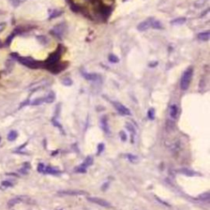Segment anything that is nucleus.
<instances>
[{"label": "nucleus", "instance_id": "ddd939ff", "mask_svg": "<svg viewBox=\"0 0 210 210\" xmlns=\"http://www.w3.org/2000/svg\"><path fill=\"white\" fill-rule=\"evenodd\" d=\"M82 75L84 78H85L86 80H97L98 76L96 74H91V73L87 72H82Z\"/></svg>", "mask_w": 210, "mask_h": 210}, {"label": "nucleus", "instance_id": "6ab92c4d", "mask_svg": "<svg viewBox=\"0 0 210 210\" xmlns=\"http://www.w3.org/2000/svg\"><path fill=\"white\" fill-rule=\"evenodd\" d=\"M148 118H150V120H154L155 118V110L154 108H150L149 112H148Z\"/></svg>", "mask_w": 210, "mask_h": 210}, {"label": "nucleus", "instance_id": "9b49d317", "mask_svg": "<svg viewBox=\"0 0 210 210\" xmlns=\"http://www.w3.org/2000/svg\"><path fill=\"white\" fill-rule=\"evenodd\" d=\"M21 201H23V199L21 197H20V196L13 198V199H12V200L8 201V207H13L14 205L18 204H19Z\"/></svg>", "mask_w": 210, "mask_h": 210}, {"label": "nucleus", "instance_id": "5701e85b", "mask_svg": "<svg viewBox=\"0 0 210 210\" xmlns=\"http://www.w3.org/2000/svg\"><path fill=\"white\" fill-rule=\"evenodd\" d=\"M104 150V145L103 144H99L98 145V154H100Z\"/></svg>", "mask_w": 210, "mask_h": 210}, {"label": "nucleus", "instance_id": "7ed1b4c3", "mask_svg": "<svg viewBox=\"0 0 210 210\" xmlns=\"http://www.w3.org/2000/svg\"><path fill=\"white\" fill-rule=\"evenodd\" d=\"M113 104L114 106V108H116V110L118 111V113H120L121 115L122 116H130V112L126 107H125L124 105L122 104L119 102H113Z\"/></svg>", "mask_w": 210, "mask_h": 210}, {"label": "nucleus", "instance_id": "39448f33", "mask_svg": "<svg viewBox=\"0 0 210 210\" xmlns=\"http://www.w3.org/2000/svg\"><path fill=\"white\" fill-rule=\"evenodd\" d=\"M93 158L87 157L85 158V160L82 163V164L79 167V168H76V173H85L86 172V168H89L90 166L93 164Z\"/></svg>", "mask_w": 210, "mask_h": 210}, {"label": "nucleus", "instance_id": "9d476101", "mask_svg": "<svg viewBox=\"0 0 210 210\" xmlns=\"http://www.w3.org/2000/svg\"><path fill=\"white\" fill-rule=\"evenodd\" d=\"M101 126H102L103 130H104V132L108 134L110 130H109V126H108V120H107V118H105V117L102 118V119H101Z\"/></svg>", "mask_w": 210, "mask_h": 210}, {"label": "nucleus", "instance_id": "0eeeda50", "mask_svg": "<svg viewBox=\"0 0 210 210\" xmlns=\"http://www.w3.org/2000/svg\"><path fill=\"white\" fill-rule=\"evenodd\" d=\"M153 18H150V19H147L145 21H142L140 22L139 25H137V30H140V31H145V30H147L151 26V21H152Z\"/></svg>", "mask_w": 210, "mask_h": 210}, {"label": "nucleus", "instance_id": "4be33fe9", "mask_svg": "<svg viewBox=\"0 0 210 210\" xmlns=\"http://www.w3.org/2000/svg\"><path fill=\"white\" fill-rule=\"evenodd\" d=\"M2 185H3V187H12L13 186V183L10 182L9 181H2Z\"/></svg>", "mask_w": 210, "mask_h": 210}, {"label": "nucleus", "instance_id": "f8f14e48", "mask_svg": "<svg viewBox=\"0 0 210 210\" xmlns=\"http://www.w3.org/2000/svg\"><path fill=\"white\" fill-rule=\"evenodd\" d=\"M185 21H186V19H185V18H178L172 21H171V24L173 25H180L184 24Z\"/></svg>", "mask_w": 210, "mask_h": 210}, {"label": "nucleus", "instance_id": "c85d7f7f", "mask_svg": "<svg viewBox=\"0 0 210 210\" xmlns=\"http://www.w3.org/2000/svg\"><path fill=\"white\" fill-rule=\"evenodd\" d=\"M126 1H128V0H122V2H126Z\"/></svg>", "mask_w": 210, "mask_h": 210}, {"label": "nucleus", "instance_id": "f3484780", "mask_svg": "<svg viewBox=\"0 0 210 210\" xmlns=\"http://www.w3.org/2000/svg\"><path fill=\"white\" fill-rule=\"evenodd\" d=\"M17 137H18V133H17V131H15V130H12V131H10L9 134H8V140H10V141H13V140H15L16 139H17Z\"/></svg>", "mask_w": 210, "mask_h": 210}, {"label": "nucleus", "instance_id": "dca6fc26", "mask_svg": "<svg viewBox=\"0 0 210 210\" xmlns=\"http://www.w3.org/2000/svg\"><path fill=\"white\" fill-rule=\"evenodd\" d=\"M45 99V102H47V103H52L54 101V99H55V95H54V93H49V95H47L46 97L44 99Z\"/></svg>", "mask_w": 210, "mask_h": 210}, {"label": "nucleus", "instance_id": "c756f323", "mask_svg": "<svg viewBox=\"0 0 210 210\" xmlns=\"http://www.w3.org/2000/svg\"><path fill=\"white\" fill-rule=\"evenodd\" d=\"M0 141H1V138H0Z\"/></svg>", "mask_w": 210, "mask_h": 210}, {"label": "nucleus", "instance_id": "412c9836", "mask_svg": "<svg viewBox=\"0 0 210 210\" xmlns=\"http://www.w3.org/2000/svg\"><path fill=\"white\" fill-rule=\"evenodd\" d=\"M62 82H63V85H67V86H69V85H71L72 84V80H71L70 78H65V79H63V80H62Z\"/></svg>", "mask_w": 210, "mask_h": 210}, {"label": "nucleus", "instance_id": "a211bd4d", "mask_svg": "<svg viewBox=\"0 0 210 210\" xmlns=\"http://www.w3.org/2000/svg\"><path fill=\"white\" fill-rule=\"evenodd\" d=\"M108 61H109L110 63H117L119 62V58H118L116 55H114V54H110V55L108 56Z\"/></svg>", "mask_w": 210, "mask_h": 210}, {"label": "nucleus", "instance_id": "1a4fd4ad", "mask_svg": "<svg viewBox=\"0 0 210 210\" xmlns=\"http://www.w3.org/2000/svg\"><path fill=\"white\" fill-rule=\"evenodd\" d=\"M197 37L201 41H208L210 39V32L209 31L201 32L197 35Z\"/></svg>", "mask_w": 210, "mask_h": 210}, {"label": "nucleus", "instance_id": "393cba45", "mask_svg": "<svg viewBox=\"0 0 210 210\" xmlns=\"http://www.w3.org/2000/svg\"><path fill=\"white\" fill-rule=\"evenodd\" d=\"M126 128H127L128 130H130V132H132L133 134H135V129H134V127H133V126L131 125V124H129V123H126Z\"/></svg>", "mask_w": 210, "mask_h": 210}, {"label": "nucleus", "instance_id": "f03ea898", "mask_svg": "<svg viewBox=\"0 0 210 210\" xmlns=\"http://www.w3.org/2000/svg\"><path fill=\"white\" fill-rule=\"evenodd\" d=\"M61 54H62V49L58 47V49L56 50L55 52H53V53H52V54L49 57L48 60L46 61V63H45V64H46V66H47V68H49V69L50 68H52V66L56 65V64L58 63V60L60 59Z\"/></svg>", "mask_w": 210, "mask_h": 210}, {"label": "nucleus", "instance_id": "cd10ccee", "mask_svg": "<svg viewBox=\"0 0 210 210\" xmlns=\"http://www.w3.org/2000/svg\"><path fill=\"white\" fill-rule=\"evenodd\" d=\"M120 137L122 138V140L123 141H126V135L124 131H121L120 132Z\"/></svg>", "mask_w": 210, "mask_h": 210}, {"label": "nucleus", "instance_id": "6e6552de", "mask_svg": "<svg viewBox=\"0 0 210 210\" xmlns=\"http://www.w3.org/2000/svg\"><path fill=\"white\" fill-rule=\"evenodd\" d=\"M178 114V107L176 104H173L170 107V117L173 119H176L177 118Z\"/></svg>", "mask_w": 210, "mask_h": 210}, {"label": "nucleus", "instance_id": "a878e982", "mask_svg": "<svg viewBox=\"0 0 210 210\" xmlns=\"http://www.w3.org/2000/svg\"><path fill=\"white\" fill-rule=\"evenodd\" d=\"M45 166L43 163H39V165H38V172L39 173H43L44 169H45Z\"/></svg>", "mask_w": 210, "mask_h": 210}, {"label": "nucleus", "instance_id": "f257e3e1", "mask_svg": "<svg viewBox=\"0 0 210 210\" xmlns=\"http://www.w3.org/2000/svg\"><path fill=\"white\" fill-rule=\"evenodd\" d=\"M193 76V68H189L184 72L181 79V89L182 90H188Z\"/></svg>", "mask_w": 210, "mask_h": 210}, {"label": "nucleus", "instance_id": "aec40b11", "mask_svg": "<svg viewBox=\"0 0 210 210\" xmlns=\"http://www.w3.org/2000/svg\"><path fill=\"white\" fill-rule=\"evenodd\" d=\"M209 198H210V195L208 192L204 193V194H202V195H200V196H199V199L201 200H209Z\"/></svg>", "mask_w": 210, "mask_h": 210}, {"label": "nucleus", "instance_id": "20e7f679", "mask_svg": "<svg viewBox=\"0 0 210 210\" xmlns=\"http://www.w3.org/2000/svg\"><path fill=\"white\" fill-rule=\"evenodd\" d=\"M87 200L90 201V202L93 203V204H95L99 205V206H102V207L105 208H110L111 204L109 202H108L107 200H103V199H100V198L98 197H88Z\"/></svg>", "mask_w": 210, "mask_h": 210}, {"label": "nucleus", "instance_id": "b1692460", "mask_svg": "<svg viewBox=\"0 0 210 210\" xmlns=\"http://www.w3.org/2000/svg\"><path fill=\"white\" fill-rule=\"evenodd\" d=\"M61 14H62V12H59V11H58V10H55L54 12H53V13H52V15H51L50 18H57V17H58V16L61 15Z\"/></svg>", "mask_w": 210, "mask_h": 210}, {"label": "nucleus", "instance_id": "423d86ee", "mask_svg": "<svg viewBox=\"0 0 210 210\" xmlns=\"http://www.w3.org/2000/svg\"><path fill=\"white\" fill-rule=\"evenodd\" d=\"M59 195H69V196H78V195H87V192L84 190H62L58 193Z\"/></svg>", "mask_w": 210, "mask_h": 210}, {"label": "nucleus", "instance_id": "4468645a", "mask_svg": "<svg viewBox=\"0 0 210 210\" xmlns=\"http://www.w3.org/2000/svg\"><path fill=\"white\" fill-rule=\"evenodd\" d=\"M43 173H48V174H57L59 173V171L56 170L55 168H52V167H45Z\"/></svg>", "mask_w": 210, "mask_h": 210}, {"label": "nucleus", "instance_id": "2eb2a0df", "mask_svg": "<svg viewBox=\"0 0 210 210\" xmlns=\"http://www.w3.org/2000/svg\"><path fill=\"white\" fill-rule=\"evenodd\" d=\"M150 27H152L153 29H156V30H160V29L163 28V26H162V24L159 21H154L153 19L152 21H151V26Z\"/></svg>", "mask_w": 210, "mask_h": 210}, {"label": "nucleus", "instance_id": "bb28decb", "mask_svg": "<svg viewBox=\"0 0 210 210\" xmlns=\"http://www.w3.org/2000/svg\"><path fill=\"white\" fill-rule=\"evenodd\" d=\"M183 173H185V174H186V175H188V176L195 175V173H193L192 171L186 170V169H184V170H183Z\"/></svg>", "mask_w": 210, "mask_h": 210}]
</instances>
